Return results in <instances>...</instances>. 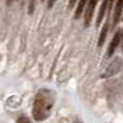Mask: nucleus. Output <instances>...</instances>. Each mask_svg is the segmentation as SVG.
Wrapping results in <instances>:
<instances>
[{
	"label": "nucleus",
	"mask_w": 123,
	"mask_h": 123,
	"mask_svg": "<svg viewBox=\"0 0 123 123\" xmlns=\"http://www.w3.org/2000/svg\"><path fill=\"white\" fill-rule=\"evenodd\" d=\"M17 123H31V120L27 117V116H20L18 120H17Z\"/></svg>",
	"instance_id": "obj_9"
},
{
	"label": "nucleus",
	"mask_w": 123,
	"mask_h": 123,
	"mask_svg": "<svg viewBox=\"0 0 123 123\" xmlns=\"http://www.w3.org/2000/svg\"><path fill=\"white\" fill-rule=\"evenodd\" d=\"M120 38H122V32L117 31V32L115 34V37H113V39H112V42H111V45H109V49H108V56H109V57L115 53L116 48H117L119 43H120Z\"/></svg>",
	"instance_id": "obj_4"
},
{
	"label": "nucleus",
	"mask_w": 123,
	"mask_h": 123,
	"mask_svg": "<svg viewBox=\"0 0 123 123\" xmlns=\"http://www.w3.org/2000/svg\"><path fill=\"white\" fill-rule=\"evenodd\" d=\"M76 1H77V0H70V1H69V8H73V7H74Z\"/></svg>",
	"instance_id": "obj_11"
},
{
	"label": "nucleus",
	"mask_w": 123,
	"mask_h": 123,
	"mask_svg": "<svg viewBox=\"0 0 123 123\" xmlns=\"http://www.w3.org/2000/svg\"><path fill=\"white\" fill-rule=\"evenodd\" d=\"M122 10H123V0H117V3L115 6V13H113V24H112L113 28L117 25L120 17H122Z\"/></svg>",
	"instance_id": "obj_5"
},
{
	"label": "nucleus",
	"mask_w": 123,
	"mask_h": 123,
	"mask_svg": "<svg viewBox=\"0 0 123 123\" xmlns=\"http://www.w3.org/2000/svg\"><path fill=\"white\" fill-rule=\"evenodd\" d=\"M55 1H56V0H49V7H52V6H53Z\"/></svg>",
	"instance_id": "obj_13"
},
{
	"label": "nucleus",
	"mask_w": 123,
	"mask_h": 123,
	"mask_svg": "<svg viewBox=\"0 0 123 123\" xmlns=\"http://www.w3.org/2000/svg\"><path fill=\"white\" fill-rule=\"evenodd\" d=\"M120 67H122V59H119V57H116L115 60L111 63V66L108 67V70L105 71V74L102 77H111V76H115L116 73L120 70Z\"/></svg>",
	"instance_id": "obj_2"
},
{
	"label": "nucleus",
	"mask_w": 123,
	"mask_h": 123,
	"mask_svg": "<svg viewBox=\"0 0 123 123\" xmlns=\"http://www.w3.org/2000/svg\"><path fill=\"white\" fill-rule=\"evenodd\" d=\"M87 1H88V0H78V6H77L76 13H74V17H76V18H78V17L81 15V13L85 10V4H87Z\"/></svg>",
	"instance_id": "obj_7"
},
{
	"label": "nucleus",
	"mask_w": 123,
	"mask_h": 123,
	"mask_svg": "<svg viewBox=\"0 0 123 123\" xmlns=\"http://www.w3.org/2000/svg\"><path fill=\"white\" fill-rule=\"evenodd\" d=\"M55 104V94L50 90H41L35 97L34 101V109H32V115L34 119L42 122L45 120L48 116L50 115L52 108Z\"/></svg>",
	"instance_id": "obj_1"
},
{
	"label": "nucleus",
	"mask_w": 123,
	"mask_h": 123,
	"mask_svg": "<svg viewBox=\"0 0 123 123\" xmlns=\"http://www.w3.org/2000/svg\"><path fill=\"white\" fill-rule=\"evenodd\" d=\"M35 1H37V0H31V1H30V13H32V11H34V7H35Z\"/></svg>",
	"instance_id": "obj_10"
},
{
	"label": "nucleus",
	"mask_w": 123,
	"mask_h": 123,
	"mask_svg": "<svg viewBox=\"0 0 123 123\" xmlns=\"http://www.w3.org/2000/svg\"><path fill=\"white\" fill-rule=\"evenodd\" d=\"M108 8H109V0H104V1H102V4H101L99 13H98V18H97V25H101V23H102V18H104L105 13L108 11Z\"/></svg>",
	"instance_id": "obj_6"
},
{
	"label": "nucleus",
	"mask_w": 123,
	"mask_h": 123,
	"mask_svg": "<svg viewBox=\"0 0 123 123\" xmlns=\"http://www.w3.org/2000/svg\"><path fill=\"white\" fill-rule=\"evenodd\" d=\"M97 3H98V0H88V6L85 8V27H88L90 23H91L92 14H94L95 7H97Z\"/></svg>",
	"instance_id": "obj_3"
},
{
	"label": "nucleus",
	"mask_w": 123,
	"mask_h": 123,
	"mask_svg": "<svg viewBox=\"0 0 123 123\" xmlns=\"http://www.w3.org/2000/svg\"><path fill=\"white\" fill-rule=\"evenodd\" d=\"M108 28H109V25H108V24H105V25H104V28H102V31H101L99 41H98V46H102V45H104L105 38H106V34H108Z\"/></svg>",
	"instance_id": "obj_8"
},
{
	"label": "nucleus",
	"mask_w": 123,
	"mask_h": 123,
	"mask_svg": "<svg viewBox=\"0 0 123 123\" xmlns=\"http://www.w3.org/2000/svg\"><path fill=\"white\" fill-rule=\"evenodd\" d=\"M15 1H17V0H7V4H8V6H11V4L15 3Z\"/></svg>",
	"instance_id": "obj_12"
}]
</instances>
